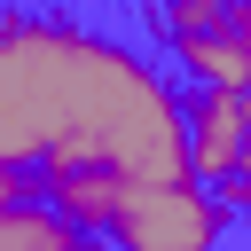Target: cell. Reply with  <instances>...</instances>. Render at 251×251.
<instances>
[{
  "label": "cell",
  "instance_id": "obj_1",
  "mask_svg": "<svg viewBox=\"0 0 251 251\" xmlns=\"http://www.w3.org/2000/svg\"><path fill=\"white\" fill-rule=\"evenodd\" d=\"M0 165L39 173V188L102 243L126 188L196 173L188 102L141 47L16 8L0 24Z\"/></svg>",
  "mask_w": 251,
  "mask_h": 251
},
{
  "label": "cell",
  "instance_id": "obj_2",
  "mask_svg": "<svg viewBox=\"0 0 251 251\" xmlns=\"http://www.w3.org/2000/svg\"><path fill=\"white\" fill-rule=\"evenodd\" d=\"M227 227H235V212L220 204V188L180 173V180L126 188V204H118L102 243H126V251H212Z\"/></svg>",
  "mask_w": 251,
  "mask_h": 251
},
{
  "label": "cell",
  "instance_id": "obj_3",
  "mask_svg": "<svg viewBox=\"0 0 251 251\" xmlns=\"http://www.w3.org/2000/svg\"><path fill=\"white\" fill-rule=\"evenodd\" d=\"M157 39L196 86H251V0H157Z\"/></svg>",
  "mask_w": 251,
  "mask_h": 251
},
{
  "label": "cell",
  "instance_id": "obj_4",
  "mask_svg": "<svg viewBox=\"0 0 251 251\" xmlns=\"http://www.w3.org/2000/svg\"><path fill=\"white\" fill-rule=\"evenodd\" d=\"M188 165H196V180H227V173L251 165L243 86H196L188 94Z\"/></svg>",
  "mask_w": 251,
  "mask_h": 251
},
{
  "label": "cell",
  "instance_id": "obj_5",
  "mask_svg": "<svg viewBox=\"0 0 251 251\" xmlns=\"http://www.w3.org/2000/svg\"><path fill=\"white\" fill-rule=\"evenodd\" d=\"M94 227L71 220L47 188L39 196H0V251H86Z\"/></svg>",
  "mask_w": 251,
  "mask_h": 251
}]
</instances>
